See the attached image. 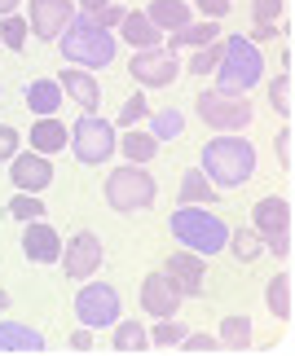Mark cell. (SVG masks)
<instances>
[{
  "mask_svg": "<svg viewBox=\"0 0 295 356\" xmlns=\"http://www.w3.org/2000/svg\"><path fill=\"white\" fill-rule=\"evenodd\" d=\"M264 75V58L256 40L247 35H225L221 40V66H216V92L230 97H247V88H256Z\"/></svg>",
  "mask_w": 295,
  "mask_h": 356,
  "instance_id": "cell-1",
  "label": "cell"
},
{
  "mask_svg": "<svg viewBox=\"0 0 295 356\" xmlns=\"http://www.w3.org/2000/svg\"><path fill=\"white\" fill-rule=\"evenodd\" d=\"M256 172V149L243 136H216L203 145V176L216 189H238Z\"/></svg>",
  "mask_w": 295,
  "mask_h": 356,
  "instance_id": "cell-2",
  "label": "cell"
},
{
  "mask_svg": "<svg viewBox=\"0 0 295 356\" xmlns=\"http://www.w3.org/2000/svg\"><path fill=\"white\" fill-rule=\"evenodd\" d=\"M172 238L181 246H190L194 255H216L225 251V242H230V225L221 220V216H212L203 202H190V207L172 211Z\"/></svg>",
  "mask_w": 295,
  "mask_h": 356,
  "instance_id": "cell-3",
  "label": "cell"
},
{
  "mask_svg": "<svg viewBox=\"0 0 295 356\" xmlns=\"http://www.w3.org/2000/svg\"><path fill=\"white\" fill-rule=\"evenodd\" d=\"M62 40V58L79 62V66H111L115 62V35L106 26L84 13V18H71V26L58 35Z\"/></svg>",
  "mask_w": 295,
  "mask_h": 356,
  "instance_id": "cell-4",
  "label": "cell"
},
{
  "mask_svg": "<svg viewBox=\"0 0 295 356\" xmlns=\"http://www.w3.org/2000/svg\"><path fill=\"white\" fill-rule=\"evenodd\" d=\"M106 202H111L115 211H145L154 202V176L141 168V163H128V168H115L111 181H106Z\"/></svg>",
  "mask_w": 295,
  "mask_h": 356,
  "instance_id": "cell-5",
  "label": "cell"
},
{
  "mask_svg": "<svg viewBox=\"0 0 295 356\" xmlns=\"http://www.w3.org/2000/svg\"><path fill=\"white\" fill-rule=\"evenodd\" d=\"M71 149H75V159L79 163H106L119 149V141H115V128L106 119H97V115H84L71 128Z\"/></svg>",
  "mask_w": 295,
  "mask_h": 356,
  "instance_id": "cell-6",
  "label": "cell"
},
{
  "mask_svg": "<svg viewBox=\"0 0 295 356\" xmlns=\"http://www.w3.org/2000/svg\"><path fill=\"white\" fill-rule=\"evenodd\" d=\"M75 317L88 325V330H102V325L119 321V291L106 282H88L84 291L75 295Z\"/></svg>",
  "mask_w": 295,
  "mask_h": 356,
  "instance_id": "cell-7",
  "label": "cell"
},
{
  "mask_svg": "<svg viewBox=\"0 0 295 356\" xmlns=\"http://www.w3.org/2000/svg\"><path fill=\"white\" fill-rule=\"evenodd\" d=\"M198 115L221 132H238L251 123V106H247V97H230V92H203L198 97Z\"/></svg>",
  "mask_w": 295,
  "mask_h": 356,
  "instance_id": "cell-8",
  "label": "cell"
},
{
  "mask_svg": "<svg viewBox=\"0 0 295 356\" xmlns=\"http://www.w3.org/2000/svg\"><path fill=\"white\" fill-rule=\"evenodd\" d=\"M256 229L269 238L273 255H291V207H287V198H260L256 202Z\"/></svg>",
  "mask_w": 295,
  "mask_h": 356,
  "instance_id": "cell-9",
  "label": "cell"
},
{
  "mask_svg": "<svg viewBox=\"0 0 295 356\" xmlns=\"http://www.w3.org/2000/svg\"><path fill=\"white\" fill-rule=\"evenodd\" d=\"M128 71L145 88H168L172 79L181 75V66H177V53L172 49H137V58H132Z\"/></svg>",
  "mask_w": 295,
  "mask_h": 356,
  "instance_id": "cell-10",
  "label": "cell"
},
{
  "mask_svg": "<svg viewBox=\"0 0 295 356\" xmlns=\"http://www.w3.org/2000/svg\"><path fill=\"white\" fill-rule=\"evenodd\" d=\"M62 268L71 282H84L102 268V238L97 234H75L62 251Z\"/></svg>",
  "mask_w": 295,
  "mask_h": 356,
  "instance_id": "cell-11",
  "label": "cell"
},
{
  "mask_svg": "<svg viewBox=\"0 0 295 356\" xmlns=\"http://www.w3.org/2000/svg\"><path fill=\"white\" fill-rule=\"evenodd\" d=\"M181 286L168 277V273H150V277L141 282V308L150 312V317H177L181 308Z\"/></svg>",
  "mask_w": 295,
  "mask_h": 356,
  "instance_id": "cell-12",
  "label": "cell"
},
{
  "mask_svg": "<svg viewBox=\"0 0 295 356\" xmlns=\"http://www.w3.org/2000/svg\"><path fill=\"white\" fill-rule=\"evenodd\" d=\"M75 18L71 0H31V31L40 40H58Z\"/></svg>",
  "mask_w": 295,
  "mask_h": 356,
  "instance_id": "cell-13",
  "label": "cell"
},
{
  "mask_svg": "<svg viewBox=\"0 0 295 356\" xmlns=\"http://www.w3.org/2000/svg\"><path fill=\"white\" fill-rule=\"evenodd\" d=\"M13 185L22 189V194H40V189L53 185V168L45 154H13Z\"/></svg>",
  "mask_w": 295,
  "mask_h": 356,
  "instance_id": "cell-14",
  "label": "cell"
},
{
  "mask_svg": "<svg viewBox=\"0 0 295 356\" xmlns=\"http://www.w3.org/2000/svg\"><path fill=\"white\" fill-rule=\"evenodd\" d=\"M164 273L181 286V295H198V291H203V277H207L203 255H194V251H177V255H168Z\"/></svg>",
  "mask_w": 295,
  "mask_h": 356,
  "instance_id": "cell-15",
  "label": "cell"
},
{
  "mask_svg": "<svg viewBox=\"0 0 295 356\" xmlns=\"http://www.w3.org/2000/svg\"><path fill=\"white\" fill-rule=\"evenodd\" d=\"M22 251H26V259H35V264H58V259H62V238L53 234L49 225H40V220H26Z\"/></svg>",
  "mask_w": 295,
  "mask_h": 356,
  "instance_id": "cell-16",
  "label": "cell"
},
{
  "mask_svg": "<svg viewBox=\"0 0 295 356\" xmlns=\"http://www.w3.org/2000/svg\"><path fill=\"white\" fill-rule=\"evenodd\" d=\"M0 352H45V334L18 321H0Z\"/></svg>",
  "mask_w": 295,
  "mask_h": 356,
  "instance_id": "cell-17",
  "label": "cell"
},
{
  "mask_svg": "<svg viewBox=\"0 0 295 356\" xmlns=\"http://www.w3.org/2000/svg\"><path fill=\"white\" fill-rule=\"evenodd\" d=\"M119 31H124V40L132 49H154L159 40H164V31L145 18V13H124V22H119Z\"/></svg>",
  "mask_w": 295,
  "mask_h": 356,
  "instance_id": "cell-18",
  "label": "cell"
},
{
  "mask_svg": "<svg viewBox=\"0 0 295 356\" xmlns=\"http://www.w3.org/2000/svg\"><path fill=\"white\" fill-rule=\"evenodd\" d=\"M58 84H62L66 92H71V97H75L79 106H84L88 115L97 111V102H102V88H97V79H93V75H84V71H62V79H58Z\"/></svg>",
  "mask_w": 295,
  "mask_h": 356,
  "instance_id": "cell-19",
  "label": "cell"
},
{
  "mask_svg": "<svg viewBox=\"0 0 295 356\" xmlns=\"http://www.w3.org/2000/svg\"><path fill=\"white\" fill-rule=\"evenodd\" d=\"M31 149L35 154H58V149H66V128L58 119H40L35 128H31Z\"/></svg>",
  "mask_w": 295,
  "mask_h": 356,
  "instance_id": "cell-20",
  "label": "cell"
},
{
  "mask_svg": "<svg viewBox=\"0 0 295 356\" xmlns=\"http://www.w3.org/2000/svg\"><path fill=\"white\" fill-rule=\"evenodd\" d=\"M145 18H150L159 31H181V26L190 22V9H185V0H154Z\"/></svg>",
  "mask_w": 295,
  "mask_h": 356,
  "instance_id": "cell-21",
  "label": "cell"
},
{
  "mask_svg": "<svg viewBox=\"0 0 295 356\" xmlns=\"http://www.w3.org/2000/svg\"><path fill=\"white\" fill-rule=\"evenodd\" d=\"M26 106H31L35 115H53L62 106V84L58 79H35V84H26Z\"/></svg>",
  "mask_w": 295,
  "mask_h": 356,
  "instance_id": "cell-22",
  "label": "cell"
},
{
  "mask_svg": "<svg viewBox=\"0 0 295 356\" xmlns=\"http://www.w3.org/2000/svg\"><path fill=\"white\" fill-rule=\"evenodd\" d=\"M216 40H221V26L216 22H185L181 26V31H172V49H177V44H194V49H207V44H216Z\"/></svg>",
  "mask_w": 295,
  "mask_h": 356,
  "instance_id": "cell-23",
  "label": "cell"
},
{
  "mask_svg": "<svg viewBox=\"0 0 295 356\" xmlns=\"http://www.w3.org/2000/svg\"><path fill=\"white\" fill-rule=\"evenodd\" d=\"M212 198H216V185L203 176V168H194V172L181 176V207H190V202H203V207H207Z\"/></svg>",
  "mask_w": 295,
  "mask_h": 356,
  "instance_id": "cell-24",
  "label": "cell"
},
{
  "mask_svg": "<svg viewBox=\"0 0 295 356\" xmlns=\"http://www.w3.org/2000/svg\"><path fill=\"white\" fill-rule=\"evenodd\" d=\"M145 348H150V334L137 321H115V352H145Z\"/></svg>",
  "mask_w": 295,
  "mask_h": 356,
  "instance_id": "cell-25",
  "label": "cell"
},
{
  "mask_svg": "<svg viewBox=\"0 0 295 356\" xmlns=\"http://www.w3.org/2000/svg\"><path fill=\"white\" fill-rule=\"evenodd\" d=\"M119 149L128 154V163H150L159 154V141H154L150 132H128L124 141H119Z\"/></svg>",
  "mask_w": 295,
  "mask_h": 356,
  "instance_id": "cell-26",
  "label": "cell"
},
{
  "mask_svg": "<svg viewBox=\"0 0 295 356\" xmlns=\"http://www.w3.org/2000/svg\"><path fill=\"white\" fill-rule=\"evenodd\" d=\"M221 343L230 348V352H243V348L251 343V321H247V317H225V325H221Z\"/></svg>",
  "mask_w": 295,
  "mask_h": 356,
  "instance_id": "cell-27",
  "label": "cell"
},
{
  "mask_svg": "<svg viewBox=\"0 0 295 356\" xmlns=\"http://www.w3.org/2000/svg\"><path fill=\"white\" fill-rule=\"evenodd\" d=\"M264 299H269V308H273V317H278V321H287V317H291V277H287V273L269 282Z\"/></svg>",
  "mask_w": 295,
  "mask_h": 356,
  "instance_id": "cell-28",
  "label": "cell"
},
{
  "mask_svg": "<svg viewBox=\"0 0 295 356\" xmlns=\"http://www.w3.org/2000/svg\"><path fill=\"white\" fill-rule=\"evenodd\" d=\"M185 132V115L177 111V106H168V111H159L154 115V141H172V136H181Z\"/></svg>",
  "mask_w": 295,
  "mask_h": 356,
  "instance_id": "cell-29",
  "label": "cell"
},
{
  "mask_svg": "<svg viewBox=\"0 0 295 356\" xmlns=\"http://www.w3.org/2000/svg\"><path fill=\"white\" fill-rule=\"evenodd\" d=\"M225 246H230V251H234L238 259H243V264H251V259H256V255L264 251L260 238L251 234V229H238V234H230V242H225Z\"/></svg>",
  "mask_w": 295,
  "mask_h": 356,
  "instance_id": "cell-30",
  "label": "cell"
},
{
  "mask_svg": "<svg viewBox=\"0 0 295 356\" xmlns=\"http://www.w3.org/2000/svg\"><path fill=\"white\" fill-rule=\"evenodd\" d=\"M269 102H273L278 115H291V111H295V79H291V75H278V79H273Z\"/></svg>",
  "mask_w": 295,
  "mask_h": 356,
  "instance_id": "cell-31",
  "label": "cell"
},
{
  "mask_svg": "<svg viewBox=\"0 0 295 356\" xmlns=\"http://www.w3.org/2000/svg\"><path fill=\"white\" fill-rule=\"evenodd\" d=\"M181 339H185V325H181L177 317H159L154 334H150V343H159V348H172V343H181Z\"/></svg>",
  "mask_w": 295,
  "mask_h": 356,
  "instance_id": "cell-32",
  "label": "cell"
},
{
  "mask_svg": "<svg viewBox=\"0 0 295 356\" xmlns=\"http://www.w3.org/2000/svg\"><path fill=\"white\" fill-rule=\"evenodd\" d=\"M9 216H13V220H40V216H45V207H40L35 194H18V198L9 202Z\"/></svg>",
  "mask_w": 295,
  "mask_h": 356,
  "instance_id": "cell-33",
  "label": "cell"
},
{
  "mask_svg": "<svg viewBox=\"0 0 295 356\" xmlns=\"http://www.w3.org/2000/svg\"><path fill=\"white\" fill-rule=\"evenodd\" d=\"M0 40H5V44H9L13 53H18V49H26V22L9 13V18H5V26H0Z\"/></svg>",
  "mask_w": 295,
  "mask_h": 356,
  "instance_id": "cell-34",
  "label": "cell"
},
{
  "mask_svg": "<svg viewBox=\"0 0 295 356\" xmlns=\"http://www.w3.org/2000/svg\"><path fill=\"white\" fill-rule=\"evenodd\" d=\"M216 66H221V40H216V44H207V49H198V53H194L190 71H194V75H207V71H216Z\"/></svg>",
  "mask_w": 295,
  "mask_h": 356,
  "instance_id": "cell-35",
  "label": "cell"
},
{
  "mask_svg": "<svg viewBox=\"0 0 295 356\" xmlns=\"http://www.w3.org/2000/svg\"><path fill=\"white\" fill-rule=\"evenodd\" d=\"M251 9H256V26H278L282 18V0H251Z\"/></svg>",
  "mask_w": 295,
  "mask_h": 356,
  "instance_id": "cell-36",
  "label": "cell"
},
{
  "mask_svg": "<svg viewBox=\"0 0 295 356\" xmlns=\"http://www.w3.org/2000/svg\"><path fill=\"white\" fill-rule=\"evenodd\" d=\"M145 115H150V106H145V97L137 92V97H132V102L124 106V115H119V123H124V128H132V123H137V119H145Z\"/></svg>",
  "mask_w": 295,
  "mask_h": 356,
  "instance_id": "cell-37",
  "label": "cell"
},
{
  "mask_svg": "<svg viewBox=\"0 0 295 356\" xmlns=\"http://www.w3.org/2000/svg\"><path fill=\"white\" fill-rule=\"evenodd\" d=\"M291 141H295V132L282 128V136H278V159H282V168H287V172L295 168V149H291Z\"/></svg>",
  "mask_w": 295,
  "mask_h": 356,
  "instance_id": "cell-38",
  "label": "cell"
},
{
  "mask_svg": "<svg viewBox=\"0 0 295 356\" xmlns=\"http://www.w3.org/2000/svg\"><path fill=\"white\" fill-rule=\"evenodd\" d=\"M181 343H185V352H216V339L212 334H185Z\"/></svg>",
  "mask_w": 295,
  "mask_h": 356,
  "instance_id": "cell-39",
  "label": "cell"
},
{
  "mask_svg": "<svg viewBox=\"0 0 295 356\" xmlns=\"http://www.w3.org/2000/svg\"><path fill=\"white\" fill-rule=\"evenodd\" d=\"M13 154H18V132H13V128H0V163L13 159Z\"/></svg>",
  "mask_w": 295,
  "mask_h": 356,
  "instance_id": "cell-40",
  "label": "cell"
},
{
  "mask_svg": "<svg viewBox=\"0 0 295 356\" xmlns=\"http://www.w3.org/2000/svg\"><path fill=\"white\" fill-rule=\"evenodd\" d=\"M93 18H97V22L106 26V31H111V26L124 22V9H119V5H102V13H93Z\"/></svg>",
  "mask_w": 295,
  "mask_h": 356,
  "instance_id": "cell-41",
  "label": "cell"
},
{
  "mask_svg": "<svg viewBox=\"0 0 295 356\" xmlns=\"http://www.w3.org/2000/svg\"><path fill=\"white\" fill-rule=\"evenodd\" d=\"M198 9H203V18H225L230 13V0H194Z\"/></svg>",
  "mask_w": 295,
  "mask_h": 356,
  "instance_id": "cell-42",
  "label": "cell"
},
{
  "mask_svg": "<svg viewBox=\"0 0 295 356\" xmlns=\"http://www.w3.org/2000/svg\"><path fill=\"white\" fill-rule=\"evenodd\" d=\"M71 348H75V352H88V348H93V330H88V325L71 334Z\"/></svg>",
  "mask_w": 295,
  "mask_h": 356,
  "instance_id": "cell-43",
  "label": "cell"
},
{
  "mask_svg": "<svg viewBox=\"0 0 295 356\" xmlns=\"http://www.w3.org/2000/svg\"><path fill=\"white\" fill-rule=\"evenodd\" d=\"M273 35H278V26H256L247 40H273Z\"/></svg>",
  "mask_w": 295,
  "mask_h": 356,
  "instance_id": "cell-44",
  "label": "cell"
},
{
  "mask_svg": "<svg viewBox=\"0 0 295 356\" xmlns=\"http://www.w3.org/2000/svg\"><path fill=\"white\" fill-rule=\"evenodd\" d=\"M84 5V13H102V5H111V0H79Z\"/></svg>",
  "mask_w": 295,
  "mask_h": 356,
  "instance_id": "cell-45",
  "label": "cell"
},
{
  "mask_svg": "<svg viewBox=\"0 0 295 356\" xmlns=\"http://www.w3.org/2000/svg\"><path fill=\"white\" fill-rule=\"evenodd\" d=\"M13 9H18V0H0V13H5V18H9Z\"/></svg>",
  "mask_w": 295,
  "mask_h": 356,
  "instance_id": "cell-46",
  "label": "cell"
},
{
  "mask_svg": "<svg viewBox=\"0 0 295 356\" xmlns=\"http://www.w3.org/2000/svg\"><path fill=\"white\" fill-rule=\"evenodd\" d=\"M5 308H9V295H5V291H0V312H5Z\"/></svg>",
  "mask_w": 295,
  "mask_h": 356,
  "instance_id": "cell-47",
  "label": "cell"
}]
</instances>
